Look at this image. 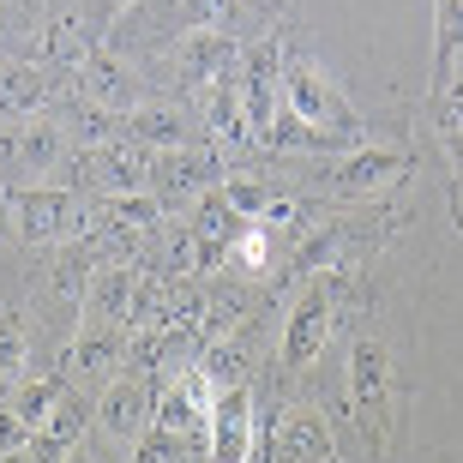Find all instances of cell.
I'll return each instance as SVG.
<instances>
[{"label": "cell", "mask_w": 463, "mask_h": 463, "mask_svg": "<svg viewBox=\"0 0 463 463\" xmlns=\"http://www.w3.org/2000/svg\"><path fill=\"white\" fill-rule=\"evenodd\" d=\"M54 103H61V79L49 67H36V61L0 67V127L43 120V115H54Z\"/></svg>", "instance_id": "9a60e30c"}, {"label": "cell", "mask_w": 463, "mask_h": 463, "mask_svg": "<svg viewBox=\"0 0 463 463\" xmlns=\"http://www.w3.org/2000/svg\"><path fill=\"white\" fill-rule=\"evenodd\" d=\"M259 451L265 463H337V439L319 410H289L277 428H259Z\"/></svg>", "instance_id": "8fae6325"}, {"label": "cell", "mask_w": 463, "mask_h": 463, "mask_svg": "<svg viewBox=\"0 0 463 463\" xmlns=\"http://www.w3.org/2000/svg\"><path fill=\"white\" fill-rule=\"evenodd\" d=\"M127 337H133V331L79 326V331H72V344L61 349V373H67V385H85V379H109L115 367H127Z\"/></svg>", "instance_id": "e0dca14e"}, {"label": "cell", "mask_w": 463, "mask_h": 463, "mask_svg": "<svg viewBox=\"0 0 463 463\" xmlns=\"http://www.w3.org/2000/svg\"><path fill=\"white\" fill-rule=\"evenodd\" d=\"M403 169H410V151H392V145H361V151H349V156H331L313 187H319V193H337V199H367V193L392 187Z\"/></svg>", "instance_id": "9c48e42d"}, {"label": "cell", "mask_w": 463, "mask_h": 463, "mask_svg": "<svg viewBox=\"0 0 463 463\" xmlns=\"http://www.w3.org/2000/svg\"><path fill=\"white\" fill-rule=\"evenodd\" d=\"M458 67H463V0H439V13H433V85H428L433 103L451 97Z\"/></svg>", "instance_id": "ffe728a7"}, {"label": "cell", "mask_w": 463, "mask_h": 463, "mask_svg": "<svg viewBox=\"0 0 463 463\" xmlns=\"http://www.w3.org/2000/svg\"><path fill=\"white\" fill-rule=\"evenodd\" d=\"M331 326H337V277H307L289 301V319H283V344H277V361L283 373H301L307 361H319V349L331 344Z\"/></svg>", "instance_id": "3957f363"}, {"label": "cell", "mask_w": 463, "mask_h": 463, "mask_svg": "<svg viewBox=\"0 0 463 463\" xmlns=\"http://www.w3.org/2000/svg\"><path fill=\"white\" fill-rule=\"evenodd\" d=\"M265 265H271V229H265V223H253L241 241H229V271L259 277Z\"/></svg>", "instance_id": "d4e9b609"}, {"label": "cell", "mask_w": 463, "mask_h": 463, "mask_svg": "<svg viewBox=\"0 0 463 463\" xmlns=\"http://www.w3.org/2000/svg\"><path fill=\"white\" fill-rule=\"evenodd\" d=\"M61 397H67V373H43V379H24V385L13 392V410L24 415V428L36 433L54 415V403H61Z\"/></svg>", "instance_id": "603a6c76"}, {"label": "cell", "mask_w": 463, "mask_h": 463, "mask_svg": "<svg viewBox=\"0 0 463 463\" xmlns=\"http://www.w3.org/2000/svg\"><path fill=\"white\" fill-rule=\"evenodd\" d=\"M72 97L90 103V109H109V115H138V109H145V79H138L120 54L97 49L85 61V72L72 79Z\"/></svg>", "instance_id": "7c38bea8"}, {"label": "cell", "mask_w": 463, "mask_h": 463, "mask_svg": "<svg viewBox=\"0 0 463 463\" xmlns=\"http://www.w3.org/2000/svg\"><path fill=\"white\" fill-rule=\"evenodd\" d=\"M397 410H403V392H397V361L379 337H355L349 344V415H355L361 439L373 451H385L397 439Z\"/></svg>", "instance_id": "6da1fadb"}, {"label": "cell", "mask_w": 463, "mask_h": 463, "mask_svg": "<svg viewBox=\"0 0 463 463\" xmlns=\"http://www.w3.org/2000/svg\"><path fill=\"white\" fill-rule=\"evenodd\" d=\"M241 6H247V13H265V6H271V0H241Z\"/></svg>", "instance_id": "4316f807"}, {"label": "cell", "mask_w": 463, "mask_h": 463, "mask_svg": "<svg viewBox=\"0 0 463 463\" xmlns=\"http://www.w3.org/2000/svg\"><path fill=\"white\" fill-rule=\"evenodd\" d=\"M156 421V392H151V379H138V373H115L97 392V428L115 439V446H138L145 433H151Z\"/></svg>", "instance_id": "30bf717a"}, {"label": "cell", "mask_w": 463, "mask_h": 463, "mask_svg": "<svg viewBox=\"0 0 463 463\" xmlns=\"http://www.w3.org/2000/svg\"><path fill=\"white\" fill-rule=\"evenodd\" d=\"M211 410H217V385L205 379V367H169V379L156 385V433L187 439V446L211 451Z\"/></svg>", "instance_id": "277c9868"}, {"label": "cell", "mask_w": 463, "mask_h": 463, "mask_svg": "<svg viewBox=\"0 0 463 463\" xmlns=\"http://www.w3.org/2000/svg\"><path fill=\"white\" fill-rule=\"evenodd\" d=\"M103 49L97 43V31H85V18L79 13H54L49 24H43V36H36V67H49V72H85V61Z\"/></svg>", "instance_id": "ac0fdd59"}, {"label": "cell", "mask_w": 463, "mask_h": 463, "mask_svg": "<svg viewBox=\"0 0 463 463\" xmlns=\"http://www.w3.org/2000/svg\"><path fill=\"white\" fill-rule=\"evenodd\" d=\"M253 451H259L253 385H229V392H217V410H211V463H253Z\"/></svg>", "instance_id": "4fadbf2b"}, {"label": "cell", "mask_w": 463, "mask_h": 463, "mask_svg": "<svg viewBox=\"0 0 463 463\" xmlns=\"http://www.w3.org/2000/svg\"><path fill=\"white\" fill-rule=\"evenodd\" d=\"M18 205V235L31 247H67V241L90 235V199L72 187H13Z\"/></svg>", "instance_id": "5b68a950"}, {"label": "cell", "mask_w": 463, "mask_h": 463, "mask_svg": "<svg viewBox=\"0 0 463 463\" xmlns=\"http://www.w3.org/2000/svg\"><path fill=\"white\" fill-rule=\"evenodd\" d=\"M283 109L301 115L307 127L361 133V115H355V103H349V90L337 85V72L319 67L313 54H289V67H283Z\"/></svg>", "instance_id": "7a4b0ae2"}, {"label": "cell", "mask_w": 463, "mask_h": 463, "mask_svg": "<svg viewBox=\"0 0 463 463\" xmlns=\"http://www.w3.org/2000/svg\"><path fill=\"white\" fill-rule=\"evenodd\" d=\"M229 181V163L217 145H181V151H156L151 169V193L169 211H193V199H205L211 187Z\"/></svg>", "instance_id": "52a82bcc"}, {"label": "cell", "mask_w": 463, "mask_h": 463, "mask_svg": "<svg viewBox=\"0 0 463 463\" xmlns=\"http://www.w3.org/2000/svg\"><path fill=\"white\" fill-rule=\"evenodd\" d=\"M241 54H247V36L235 31H187L175 36L156 67L175 72L169 85H187V90H205V85H223L241 72Z\"/></svg>", "instance_id": "8992f818"}, {"label": "cell", "mask_w": 463, "mask_h": 463, "mask_svg": "<svg viewBox=\"0 0 463 463\" xmlns=\"http://www.w3.org/2000/svg\"><path fill=\"white\" fill-rule=\"evenodd\" d=\"M223 199L247 217V223H265L271 217V205H277V187L271 181H253V175H229L223 181Z\"/></svg>", "instance_id": "cb8c5ba5"}, {"label": "cell", "mask_w": 463, "mask_h": 463, "mask_svg": "<svg viewBox=\"0 0 463 463\" xmlns=\"http://www.w3.org/2000/svg\"><path fill=\"white\" fill-rule=\"evenodd\" d=\"M18 235V205H13V187H0V241Z\"/></svg>", "instance_id": "484cf974"}, {"label": "cell", "mask_w": 463, "mask_h": 463, "mask_svg": "<svg viewBox=\"0 0 463 463\" xmlns=\"http://www.w3.org/2000/svg\"><path fill=\"white\" fill-rule=\"evenodd\" d=\"M283 67H289V54H283V36H253L247 43V54H241V103H247V120H253V133H265L277 120V109H283Z\"/></svg>", "instance_id": "ba28073f"}, {"label": "cell", "mask_w": 463, "mask_h": 463, "mask_svg": "<svg viewBox=\"0 0 463 463\" xmlns=\"http://www.w3.org/2000/svg\"><path fill=\"white\" fill-rule=\"evenodd\" d=\"M247 337H217V344H205V355H199V367H205V379L217 385V392H229V385H247Z\"/></svg>", "instance_id": "7402d4cb"}, {"label": "cell", "mask_w": 463, "mask_h": 463, "mask_svg": "<svg viewBox=\"0 0 463 463\" xmlns=\"http://www.w3.org/2000/svg\"><path fill=\"white\" fill-rule=\"evenodd\" d=\"M133 295H138V265H103L90 277L85 301H79V319L103 331H127L133 326Z\"/></svg>", "instance_id": "2e32d148"}, {"label": "cell", "mask_w": 463, "mask_h": 463, "mask_svg": "<svg viewBox=\"0 0 463 463\" xmlns=\"http://www.w3.org/2000/svg\"><path fill=\"white\" fill-rule=\"evenodd\" d=\"M193 103H199V133H205V145H217L223 156L259 145V133H253V120H247V103H241V85H235V79L193 90Z\"/></svg>", "instance_id": "5bb4252c"}, {"label": "cell", "mask_w": 463, "mask_h": 463, "mask_svg": "<svg viewBox=\"0 0 463 463\" xmlns=\"http://www.w3.org/2000/svg\"><path fill=\"white\" fill-rule=\"evenodd\" d=\"M31 379V319L18 301H0V397Z\"/></svg>", "instance_id": "44dd1931"}, {"label": "cell", "mask_w": 463, "mask_h": 463, "mask_svg": "<svg viewBox=\"0 0 463 463\" xmlns=\"http://www.w3.org/2000/svg\"><path fill=\"white\" fill-rule=\"evenodd\" d=\"M120 138H133V145H145V151H181V145H193V115L187 109H163V103H145L138 115L120 120Z\"/></svg>", "instance_id": "d6986e66"}, {"label": "cell", "mask_w": 463, "mask_h": 463, "mask_svg": "<svg viewBox=\"0 0 463 463\" xmlns=\"http://www.w3.org/2000/svg\"><path fill=\"white\" fill-rule=\"evenodd\" d=\"M109 6H120V13H127V6H138V0H109Z\"/></svg>", "instance_id": "83f0119b"}]
</instances>
